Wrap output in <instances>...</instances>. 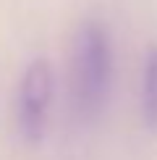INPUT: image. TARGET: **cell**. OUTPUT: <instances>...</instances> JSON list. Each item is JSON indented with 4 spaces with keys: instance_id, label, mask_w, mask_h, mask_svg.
Instances as JSON below:
<instances>
[{
    "instance_id": "1",
    "label": "cell",
    "mask_w": 157,
    "mask_h": 160,
    "mask_svg": "<svg viewBox=\"0 0 157 160\" xmlns=\"http://www.w3.org/2000/svg\"><path fill=\"white\" fill-rule=\"evenodd\" d=\"M115 76L113 39L105 24L84 21L74 42V108L81 121H97L107 108Z\"/></svg>"
},
{
    "instance_id": "2",
    "label": "cell",
    "mask_w": 157,
    "mask_h": 160,
    "mask_svg": "<svg viewBox=\"0 0 157 160\" xmlns=\"http://www.w3.org/2000/svg\"><path fill=\"white\" fill-rule=\"evenodd\" d=\"M52 89H55V74L47 58H34L24 68L21 87H18V134L24 142L39 144L47 131V116L52 105Z\"/></svg>"
},
{
    "instance_id": "3",
    "label": "cell",
    "mask_w": 157,
    "mask_h": 160,
    "mask_svg": "<svg viewBox=\"0 0 157 160\" xmlns=\"http://www.w3.org/2000/svg\"><path fill=\"white\" fill-rule=\"evenodd\" d=\"M141 123L157 131V45H149L141 66Z\"/></svg>"
}]
</instances>
